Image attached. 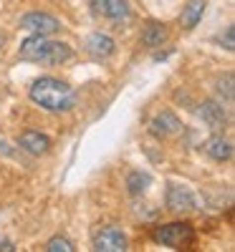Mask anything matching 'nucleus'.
<instances>
[{
  "instance_id": "obj_14",
  "label": "nucleus",
  "mask_w": 235,
  "mask_h": 252,
  "mask_svg": "<svg viewBox=\"0 0 235 252\" xmlns=\"http://www.w3.org/2000/svg\"><path fill=\"white\" fill-rule=\"evenodd\" d=\"M164 40H167V31H164L159 23H149V26L144 28V33H142V43L149 46V48L162 46Z\"/></svg>"
},
{
  "instance_id": "obj_18",
  "label": "nucleus",
  "mask_w": 235,
  "mask_h": 252,
  "mask_svg": "<svg viewBox=\"0 0 235 252\" xmlns=\"http://www.w3.org/2000/svg\"><path fill=\"white\" fill-rule=\"evenodd\" d=\"M0 250H5V252H10V250H13V245H10V242H3V245H0Z\"/></svg>"
},
{
  "instance_id": "obj_19",
  "label": "nucleus",
  "mask_w": 235,
  "mask_h": 252,
  "mask_svg": "<svg viewBox=\"0 0 235 252\" xmlns=\"http://www.w3.org/2000/svg\"><path fill=\"white\" fill-rule=\"evenodd\" d=\"M3 43H5V35H3V33H0V48H3Z\"/></svg>"
},
{
  "instance_id": "obj_2",
  "label": "nucleus",
  "mask_w": 235,
  "mask_h": 252,
  "mask_svg": "<svg viewBox=\"0 0 235 252\" xmlns=\"http://www.w3.org/2000/svg\"><path fill=\"white\" fill-rule=\"evenodd\" d=\"M18 58L23 61H33V63H48V66H58V63L71 58V48L61 40H48L46 35L33 33L31 38H26L20 43Z\"/></svg>"
},
{
  "instance_id": "obj_16",
  "label": "nucleus",
  "mask_w": 235,
  "mask_h": 252,
  "mask_svg": "<svg viewBox=\"0 0 235 252\" xmlns=\"http://www.w3.org/2000/svg\"><path fill=\"white\" fill-rule=\"evenodd\" d=\"M46 250L48 252H74V245L66 237H53V240H48Z\"/></svg>"
},
{
  "instance_id": "obj_12",
  "label": "nucleus",
  "mask_w": 235,
  "mask_h": 252,
  "mask_svg": "<svg viewBox=\"0 0 235 252\" xmlns=\"http://www.w3.org/2000/svg\"><path fill=\"white\" fill-rule=\"evenodd\" d=\"M200 116L207 126H212V129H220V126H225V111L223 106H218L215 101H205L202 109H200Z\"/></svg>"
},
{
  "instance_id": "obj_15",
  "label": "nucleus",
  "mask_w": 235,
  "mask_h": 252,
  "mask_svg": "<svg viewBox=\"0 0 235 252\" xmlns=\"http://www.w3.org/2000/svg\"><path fill=\"white\" fill-rule=\"evenodd\" d=\"M126 184H129V192L132 194H142L144 189L149 187V177L142 174V172H134V174H129V182H126Z\"/></svg>"
},
{
  "instance_id": "obj_8",
  "label": "nucleus",
  "mask_w": 235,
  "mask_h": 252,
  "mask_svg": "<svg viewBox=\"0 0 235 252\" xmlns=\"http://www.w3.org/2000/svg\"><path fill=\"white\" fill-rule=\"evenodd\" d=\"M18 144L23 146L28 154H46L48 146H51L48 136H43L40 131H23V134H20V139H18Z\"/></svg>"
},
{
  "instance_id": "obj_9",
  "label": "nucleus",
  "mask_w": 235,
  "mask_h": 252,
  "mask_svg": "<svg viewBox=\"0 0 235 252\" xmlns=\"http://www.w3.org/2000/svg\"><path fill=\"white\" fill-rule=\"evenodd\" d=\"M177 131H180V121H177V116H175V114H169V111L159 114V116L152 121V134H155V136H159V139L175 136Z\"/></svg>"
},
{
  "instance_id": "obj_10",
  "label": "nucleus",
  "mask_w": 235,
  "mask_h": 252,
  "mask_svg": "<svg viewBox=\"0 0 235 252\" xmlns=\"http://www.w3.org/2000/svg\"><path fill=\"white\" fill-rule=\"evenodd\" d=\"M86 51L96 58H106L114 53V40L109 35H101V33H94L86 38Z\"/></svg>"
},
{
  "instance_id": "obj_1",
  "label": "nucleus",
  "mask_w": 235,
  "mask_h": 252,
  "mask_svg": "<svg viewBox=\"0 0 235 252\" xmlns=\"http://www.w3.org/2000/svg\"><path fill=\"white\" fill-rule=\"evenodd\" d=\"M31 98L46 111H71L76 106L74 89L58 78H38L31 86Z\"/></svg>"
},
{
  "instance_id": "obj_7",
  "label": "nucleus",
  "mask_w": 235,
  "mask_h": 252,
  "mask_svg": "<svg viewBox=\"0 0 235 252\" xmlns=\"http://www.w3.org/2000/svg\"><path fill=\"white\" fill-rule=\"evenodd\" d=\"M167 207L175 209V212H185V209H192L195 207V197L187 187H177L172 184L167 189Z\"/></svg>"
},
{
  "instance_id": "obj_3",
  "label": "nucleus",
  "mask_w": 235,
  "mask_h": 252,
  "mask_svg": "<svg viewBox=\"0 0 235 252\" xmlns=\"http://www.w3.org/2000/svg\"><path fill=\"white\" fill-rule=\"evenodd\" d=\"M155 240L167 245V247H175V250L192 247L195 245V229L187 222H172V224H164V227L155 229Z\"/></svg>"
},
{
  "instance_id": "obj_11",
  "label": "nucleus",
  "mask_w": 235,
  "mask_h": 252,
  "mask_svg": "<svg viewBox=\"0 0 235 252\" xmlns=\"http://www.w3.org/2000/svg\"><path fill=\"white\" fill-rule=\"evenodd\" d=\"M202 149H205V154H207V157L218 159V161H225V159H230V154H233L230 141H225L223 136H210V139L205 141Z\"/></svg>"
},
{
  "instance_id": "obj_17",
  "label": "nucleus",
  "mask_w": 235,
  "mask_h": 252,
  "mask_svg": "<svg viewBox=\"0 0 235 252\" xmlns=\"http://www.w3.org/2000/svg\"><path fill=\"white\" fill-rule=\"evenodd\" d=\"M225 48L233 51V28H228V33H225Z\"/></svg>"
},
{
  "instance_id": "obj_13",
  "label": "nucleus",
  "mask_w": 235,
  "mask_h": 252,
  "mask_svg": "<svg viewBox=\"0 0 235 252\" xmlns=\"http://www.w3.org/2000/svg\"><path fill=\"white\" fill-rule=\"evenodd\" d=\"M202 13H205V0H190V3L185 5V10H182V26L190 31V28H195L197 23H200V18H202Z\"/></svg>"
},
{
  "instance_id": "obj_6",
  "label": "nucleus",
  "mask_w": 235,
  "mask_h": 252,
  "mask_svg": "<svg viewBox=\"0 0 235 252\" xmlns=\"http://www.w3.org/2000/svg\"><path fill=\"white\" fill-rule=\"evenodd\" d=\"M91 8L96 15H101L106 20H124L129 15L126 0H91Z\"/></svg>"
},
{
  "instance_id": "obj_4",
  "label": "nucleus",
  "mask_w": 235,
  "mask_h": 252,
  "mask_svg": "<svg viewBox=\"0 0 235 252\" xmlns=\"http://www.w3.org/2000/svg\"><path fill=\"white\" fill-rule=\"evenodd\" d=\"M94 250H99V252H124L126 250V237L117 227H104L94 237Z\"/></svg>"
},
{
  "instance_id": "obj_5",
  "label": "nucleus",
  "mask_w": 235,
  "mask_h": 252,
  "mask_svg": "<svg viewBox=\"0 0 235 252\" xmlns=\"http://www.w3.org/2000/svg\"><path fill=\"white\" fill-rule=\"evenodd\" d=\"M20 26L28 28L31 33H38V35H51L61 28V23L48 13H28V15H23Z\"/></svg>"
}]
</instances>
